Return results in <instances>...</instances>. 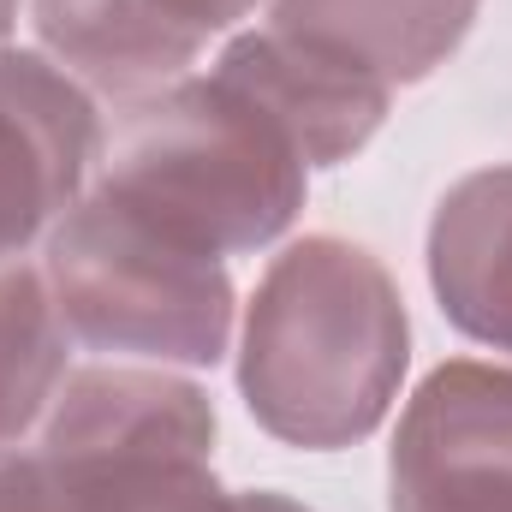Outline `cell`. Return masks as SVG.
Here are the masks:
<instances>
[{
    "label": "cell",
    "instance_id": "obj_2",
    "mask_svg": "<svg viewBox=\"0 0 512 512\" xmlns=\"http://www.w3.org/2000/svg\"><path fill=\"white\" fill-rule=\"evenodd\" d=\"M96 191L209 256L274 245L310 191L286 126L221 72L131 96L96 155Z\"/></svg>",
    "mask_w": 512,
    "mask_h": 512
},
{
    "label": "cell",
    "instance_id": "obj_12",
    "mask_svg": "<svg viewBox=\"0 0 512 512\" xmlns=\"http://www.w3.org/2000/svg\"><path fill=\"white\" fill-rule=\"evenodd\" d=\"M0 512H66L36 447H0Z\"/></svg>",
    "mask_w": 512,
    "mask_h": 512
},
{
    "label": "cell",
    "instance_id": "obj_13",
    "mask_svg": "<svg viewBox=\"0 0 512 512\" xmlns=\"http://www.w3.org/2000/svg\"><path fill=\"white\" fill-rule=\"evenodd\" d=\"M12 24H18V0H0V42L12 36Z\"/></svg>",
    "mask_w": 512,
    "mask_h": 512
},
{
    "label": "cell",
    "instance_id": "obj_4",
    "mask_svg": "<svg viewBox=\"0 0 512 512\" xmlns=\"http://www.w3.org/2000/svg\"><path fill=\"white\" fill-rule=\"evenodd\" d=\"M48 298L72 340L96 352H131L155 364L209 370L233 340V274L227 262L108 191L78 197L42 251Z\"/></svg>",
    "mask_w": 512,
    "mask_h": 512
},
{
    "label": "cell",
    "instance_id": "obj_3",
    "mask_svg": "<svg viewBox=\"0 0 512 512\" xmlns=\"http://www.w3.org/2000/svg\"><path fill=\"white\" fill-rule=\"evenodd\" d=\"M36 453L66 512H310L274 489H221L215 405L167 370H66Z\"/></svg>",
    "mask_w": 512,
    "mask_h": 512
},
{
    "label": "cell",
    "instance_id": "obj_9",
    "mask_svg": "<svg viewBox=\"0 0 512 512\" xmlns=\"http://www.w3.org/2000/svg\"><path fill=\"white\" fill-rule=\"evenodd\" d=\"M483 0H274L268 24L387 90L423 84L471 36Z\"/></svg>",
    "mask_w": 512,
    "mask_h": 512
},
{
    "label": "cell",
    "instance_id": "obj_1",
    "mask_svg": "<svg viewBox=\"0 0 512 512\" xmlns=\"http://www.w3.org/2000/svg\"><path fill=\"white\" fill-rule=\"evenodd\" d=\"M411 364L405 298L352 239L310 233L268 262L245 310L239 393L262 435L304 453L358 447L387 423Z\"/></svg>",
    "mask_w": 512,
    "mask_h": 512
},
{
    "label": "cell",
    "instance_id": "obj_10",
    "mask_svg": "<svg viewBox=\"0 0 512 512\" xmlns=\"http://www.w3.org/2000/svg\"><path fill=\"white\" fill-rule=\"evenodd\" d=\"M429 286L465 340L512 358V167L465 173L435 203Z\"/></svg>",
    "mask_w": 512,
    "mask_h": 512
},
{
    "label": "cell",
    "instance_id": "obj_8",
    "mask_svg": "<svg viewBox=\"0 0 512 512\" xmlns=\"http://www.w3.org/2000/svg\"><path fill=\"white\" fill-rule=\"evenodd\" d=\"M215 72L227 84H239L251 102H262L286 126V137L304 149L310 167L352 161L382 131L387 102H393L387 84L316 54V48H304V42H292V36H280L274 24L233 36L221 48Z\"/></svg>",
    "mask_w": 512,
    "mask_h": 512
},
{
    "label": "cell",
    "instance_id": "obj_7",
    "mask_svg": "<svg viewBox=\"0 0 512 512\" xmlns=\"http://www.w3.org/2000/svg\"><path fill=\"white\" fill-rule=\"evenodd\" d=\"M251 12L256 0H36V36L66 72L131 102L185 78L203 42Z\"/></svg>",
    "mask_w": 512,
    "mask_h": 512
},
{
    "label": "cell",
    "instance_id": "obj_11",
    "mask_svg": "<svg viewBox=\"0 0 512 512\" xmlns=\"http://www.w3.org/2000/svg\"><path fill=\"white\" fill-rule=\"evenodd\" d=\"M66 382V322L48 280L24 262L0 268V447H18Z\"/></svg>",
    "mask_w": 512,
    "mask_h": 512
},
{
    "label": "cell",
    "instance_id": "obj_6",
    "mask_svg": "<svg viewBox=\"0 0 512 512\" xmlns=\"http://www.w3.org/2000/svg\"><path fill=\"white\" fill-rule=\"evenodd\" d=\"M102 155L90 90L30 48H0V268L78 203Z\"/></svg>",
    "mask_w": 512,
    "mask_h": 512
},
{
    "label": "cell",
    "instance_id": "obj_5",
    "mask_svg": "<svg viewBox=\"0 0 512 512\" xmlns=\"http://www.w3.org/2000/svg\"><path fill=\"white\" fill-rule=\"evenodd\" d=\"M387 512H512V370L435 364L387 447Z\"/></svg>",
    "mask_w": 512,
    "mask_h": 512
}]
</instances>
